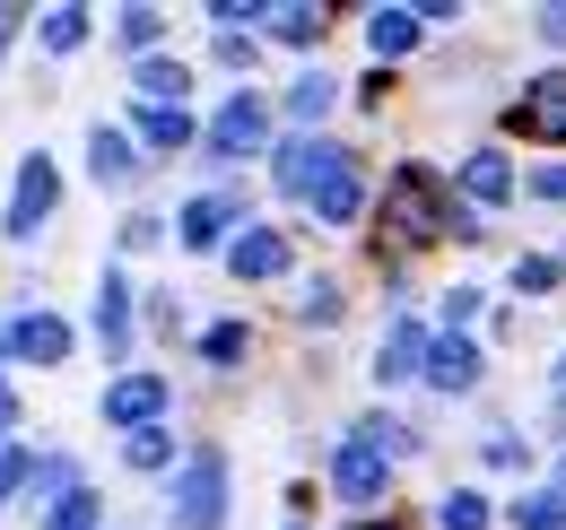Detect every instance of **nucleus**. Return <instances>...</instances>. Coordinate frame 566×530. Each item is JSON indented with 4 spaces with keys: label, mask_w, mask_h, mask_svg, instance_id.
Wrapping results in <instances>:
<instances>
[{
    "label": "nucleus",
    "mask_w": 566,
    "mask_h": 530,
    "mask_svg": "<svg viewBox=\"0 0 566 530\" xmlns=\"http://www.w3.org/2000/svg\"><path fill=\"white\" fill-rule=\"evenodd\" d=\"M140 139H148V148H192L201 131H192V114H184V105H148V114H140Z\"/></svg>",
    "instance_id": "19"
},
{
    "label": "nucleus",
    "mask_w": 566,
    "mask_h": 530,
    "mask_svg": "<svg viewBox=\"0 0 566 530\" xmlns=\"http://www.w3.org/2000/svg\"><path fill=\"white\" fill-rule=\"evenodd\" d=\"M462 192H471V200H505V192H514V166H505V148H480V157L462 166Z\"/></svg>",
    "instance_id": "17"
},
{
    "label": "nucleus",
    "mask_w": 566,
    "mask_h": 530,
    "mask_svg": "<svg viewBox=\"0 0 566 530\" xmlns=\"http://www.w3.org/2000/svg\"><path fill=\"white\" fill-rule=\"evenodd\" d=\"M505 123L523 139H549V148H566V70H549V78H532L514 105H505Z\"/></svg>",
    "instance_id": "4"
},
{
    "label": "nucleus",
    "mask_w": 566,
    "mask_h": 530,
    "mask_svg": "<svg viewBox=\"0 0 566 530\" xmlns=\"http://www.w3.org/2000/svg\"><path fill=\"white\" fill-rule=\"evenodd\" d=\"M541 35H558V44H566V0H558V9H541Z\"/></svg>",
    "instance_id": "34"
},
{
    "label": "nucleus",
    "mask_w": 566,
    "mask_h": 530,
    "mask_svg": "<svg viewBox=\"0 0 566 530\" xmlns=\"http://www.w3.org/2000/svg\"><path fill=\"white\" fill-rule=\"evenodd\" d=\"M0 357H18V365H27V357H35V365H62V357H71V322H62V314H18V322L0 331Z\"/></svg>",
    "instance_id": "6"
},
{
    "label": "nucleus",
    "mask_w": 566,
    "mask_h": 530,
    "mask_svg": "<svg viewBox=\"0 0 566 530\" xmlns=\"http://www.w3.org/2000/svg\"><path fill=\"white\" fill-rule=\"evenodd\" d=\"M357 530H392V522H357Z\"/></svg>",
    "instance_id": "38"
},
{
    "label": "nucleus",
    "mask_w": 566,
    "mask_h": 530,
    "mask_svg": "<svg viewBox=\"0 0 566 530\" xmlns=\"http://www.w3.org/2000/svg\"><path fill=\"white\" fill-rule=\"evenodd\" d=\"M157 409H166V383H157V374H123V383L105 392V426H140L148 435Z\"/></svg>",
    "instance_id": "9"
},
{
    "label": "nucleus",
    "mask_w": 566,
    "mask_h": 530,
    "mask_svg": "<svg viewBox=\"0 0 566 530\" xmlns=\"http://www.w3.org/2000/svg\"><path fill=\"white\" fill-rule=\"evenodd\" d=\"M235 218H244L235 200L201 192V200H192V209H184V244H192V253H210V244H227V226H235Z\"/></svg>",
    "instance_id": "15"
},
{
    "label": "nucleus",
    "mask_w": 566,
    "mask_h": 530,
    "mask_svg": "<svg viewBox=\"0 0 566 530\" xmlns=\"http://www.w3.org/2000/svg\"><path fill=\"white\" fill-rule=\"evenodd\" d=\"M262 131H271V105H262L253 87H235V96L210 114L201 148H210V157H253V148H262Z\"/></svg>",
    "instance_id": "3"
},
{
    "label": "nucleus",
    "mask_w": 566,
    "mask_h": 530,
    "mask_svg": "<svg viewBox=\"0 0 566 530\" xmlns=\"http://www.w3.org/2000/svg\"><path fill=\"white\" fill-rule=\"evenodd\" d=\"M558 409H566V365H558Z\"/></svg>",
    "instance_id": "37"
},
{
    "label": "nucleus",
    "mask_w": 566,
    "mask_h": 530,
    "mask_svg": "<svg viewBox=\"0 0 566 530\" xmlns=\"http://www.w3.org/2000/svg\"><path fill=\"white\" fill-rule=\"evenodd\" d=\"M44 530H96V496H87V487H78V496H62Z\"/></svg>",
    "instance_id": "28"
},
{
    "label": "nucleus",
    "mask_w": 566,
    "mask_h": 530,
    "mask_svg": "<svg viewBox=\"0 0 566 530\" xmlns=\"http://www.w3.org/2000/svg\"><path fill=\"white\" fill-rule=\"evenodd\" d=\"M227 269H235V278H280V269H287V235H271V226H244V235L227 244Z\"/></svg>",
    "instance_id": "11"
},
{
    "label": "nucleus",
    "mask_w": 566,
    "mask_h": 530,
    "mask_svg": "<svg viewBox=\"0 0 566 530\" xmlns=\"http://www.w3.org/2000/svg\"><path fill=\"white\" fill-rule=\"evenodd\" d=\"M296 314H305V322H340V287H332V278H314V287L296 296Z\"/></svg>",
    "instance_id": "27"
},
{
    "label": "nucleus",
    "mask_w": 566,
    "mask_h": 530,
    "mask_svg": "<svg viewBox=\"0 0 566 530\" xmlns=\"http://www.w3.org/2000/svg\"><path fill=\"white\" fill-rule=\"evenodd\" d=\"M332 166H340V148H332V139H287V148H280V192L314 200Z\"/></svg>",
    "instance_id": "7"
},
{
    "label": "nucleus",
    "mask_w": 566,
    "mask_h": 530,
    "mask_svg": "<svg viewBox=\"0 0 566 530\" xmlns=\"http://www.w3.org/2000/svg\"><path fill=\"white\" fill-rule=\"evenodd\" d=\"M9 426H18V400H9V383H0V435H9Z\"/></svg>",
    "instance_id": "35"
},
{
    "label": "nucleus",
    "mask_w": 566,
    "mask_h": 530,
    "mask_svg": "<svg viewBox=\"0 0 566 530\" xmlns=\"http://www.w3.org/2000/svg\"><path fill=\"white\" fill-rule=\"evenodd\" d=\"M384 218H392V235H401V244L480 235V218H462V209H453V192H444V174H436V166H401V174L384 183Z\"/></svg>",
    "instance_id": "1"
},
{
    "label": "nucleus",
    "mask_w": 566,
    "mask_h": 530,
    "mask_svg": "<svg viewBox=\"0 0 566 530\" xmlns=\"http://www.w3.org/2000/svg\"><path fill=\"white\" fill-rule=\"evenodd\" d=\"M427 348H436V339H427L419 322H392V331H384V357H375V374H384V383H401V374H427Z\"/></svg>",
    "instance_id": "14"
},
{
    "label": "nucleus",
    "mask_w": 566,
    "mask_h": 530,
    "mask_svg": "<svg viewBox=\"0 0 566 530\" xmlns=\"http://www.w3.org/2000/svg\"><path fill=\"white\" fill-rule=\"evenodd\" d=\"M532 192H541V200H558V209H566V166H541V174H532Z\"/></svg>",
    "instance_id": "33"
},
{
    "label": "nucleus",
    "mask_w": 566,
    "mask_h": 530,
    "mask_svg": "<svg viewBox=\"0 0 566 530\" xmlns=\"http://www.w3.org/2000/svg\"><path fill=\"white\" fill-rule=\"evenodd\" d=\"M87 166H96L105 183H132V174H140V148H132L123 131H96L87 139Z\"/></svg>",
    "instance_id": "18"
},
{
    "label": "nucleus",
    "mask_w": 566,
    "mask_h": 530,
    "mask_svg": "<svg viewBox=\"0 0 566 530\" xmlns=\"http://www.w3.org/2000/svg\"><path fill=\"white\" fill-rule=\"evenodd\" d=\"M157 26H166L157 9H132V18H123V35H132V44H157Z\"/></svg>",
    "instance_id": "32"
},
{
    "label": "nucleus",
    "mask_w": 566,
    "mask_h": 530,
    "mask_svg": "<svg viewBox=\"0 0 566 530\" xmlns=\"http://www.w3.org/2000/svg\"><path fill=\"white\" fill-rule=\"evenodd\" d=\"M166 453H175V444H166L157 426H148V435H132V469H166Z\"/></svg>",
    "instance_id": "31"
},
{
    "label": "nucleus",
    "mask_w": 566,
    "mask_h": 530,
    "mask_svg": "<svg viewBox=\"0 0 566 530\" xmlns=\"http://www.w3.org/2000/svg\"><path fill=\"white\" fill-rule=\"evenodd\" d=\"M218 522H227V462L201 444L175 478V530H218Z\"/></svg>",
    "instance_id": "2"
},
{
    "label": "nucleus",
    "mask_w": 566,
    "mask_h": 530,
    "mask_svg": "<svg viewBox=\"0 0 566 530\" xmlns=\"http://www.w3.org/2000/svg\"><path fill=\"white\" fill-rule=\"evenodd\" d=\"M436 513H444V530H489V505H480V496H444Z\"/></svg>",
    "instance_id": "30"
},
{
    "label": "nucleus",
    "mask_w": 566,
    "mask_h": 530,
    "mask_svg": "<svg viewBox=\"0 0 566 530\" xmlns=\"http://www.w3.org/2000/svg\"><path fill=\"white\" fill-rule=\"evenodd\" d=\"M53 200H62V174H53V157L35 148V157L18 166V200H9V235L27 244V235H35L44 218H53Z\"/></svg>",
    "instance_id": "5"
},
{
    "label": "nucleus",
    "mask_w": 566,
    "mask_h": 530,
    "mask_svg": "<svg viewBox=\"0 0 566 530\" xmlns=\"http://www.w3.org/2000/svg\"><path fill=\"white\" fill-rule=\"evenodd\" d=\"M340 496H357V505H366V496H384V435H366V426H357L349 444H340Z\"/></svg>",
    "instance_id": "8"
},
{
    "label": "nucleus",
    "mask_w": 566,
    "mask_h": 530,
    "mask_svg": "<svg viewBox=\"0 0 566 530\" xmlns=\"http://www.w3.org/2000/svg\"><path fill=\"white\" fill-rule=\"evenodd\" d=\"M271 35H280V44H314V35H323V9H305V0H271Z\"/></svg>",
    "instance_id": "20"
},
{
    "label": "nucleus",
    "mask_w": 566,
    "mask_h": 530,
    "mask_svg": "<svg viewBox=\"0 0 566 530\" xmlns=\"http://www.w3.org/2000/svg\"><path fill=\"white\" fill-rule=\"evenodd\" d=\"M357 200H366V174H357V157L340 148V166H332V174H323V192H314V218H323V226H349Z\"/></svg>",
    "instance_id": "13"
},
{
    "label": "nucleus",
    "mask_w": 566,
    "mask_h": 530,
    "mask_svg": "<svg viewBox=\"0 0 566 530\" xmlns=\"http://www.w3.org/2000/svg\"><path fill=\"white\" fill-rule=\"evenodd\" d=\"M9 26H18V9H0V53H9Z\"/></svg>",
    "instance_id": "36"
},
{
    "label": "nucleus",
    "mask_w": 566,
    "mask_h": 530,
    "mask_svg": "<svg viewBox=\"0 0 566 530\" xmlns=\"http://www.w3.org/2000/svg\"><path fill=\"white\" fill-rule=\"evenodd\" d=\"M27 478H35V453H18V444H0V505H9V496H18Z\"/></svg>",
    "instance_id": "29"
},
{
    "label": "nucleus",
    "mask_w": 566,
    "mask_h": 530,
    "mask_svg": "<svg viewBox=\"0 0 566 530\" xmlns=\"http://www.w3.org/2000/svg\"><path fill=\"white\" fill-rule=\"evenodd\" d=\"M427 383H436V392H471V383H480V348L462 331H444L427 348Z\"/></svg>",
    "instance_id": "10"
},
{
    "label": "nucleus",
    "mask_w": 566,
    "mask_h": 530,
    "mask_svg": "<svg viewBox=\"0 0 566 530\" xmlns=\"http://www.w3.org/2000/svg\"><path fill=\"white\" fill-rule=\"evenodd\" d=\"M44 44H53V53H78V44H87V18H78V9H53V18H44Z\"/></svg>",
    "instance_id": "25"
},
{
    "label": "nucleus",
    "mask_w": 566,
    "mask_h": 530,
    "mask_svg": "<svg viewBox=\"0 0 566 530\" xmlns=\"http://www.w3.org/2000/svg\"><path fill=\"white\" fill-rule=\"evenodd\" d=\"M558 496H566V469H558Z\"/></svg>",
    "instance_id": "39"
},
{
    "label": "nucleus",
    "mask_w": 566,
    "mask_h": 530,
    "mask_svg": "<svg viewBox=\"0 0 566 530\" xmlns=\"http://www.w3.org/2000/svg\"><path fill=\"white\" fill-rule=\"evenodd\" d=\"M96 339H105V357H123L132 348V278H96Z\"/></svg>",
    "instance_id": "12"
},
{
    "label": "nucleus",
    "mask_w": 566,
    "mask_h": 530,
    "mask_svg": "<svg viewBox=\"0 0 566 530\" xmlns=\"http://www.w3.org/2000/svg\"><path fill=\"white\" fill-rule=\"evenodd\" d=\"M184 87H192L184 62H140V96H148V105H184Z\"/></svg>",
    "instance_id": "22"
},
{
    "label": "nucleus",
    "mask_w": 566,
    "mask_h": 530,
    "mask_svg": "<svg viewBox=\"0 0 566 530\" xmlns=\"http://www.w3.org/2000/svg\"><path fill=\"white\" fill-rule=\"evenodd\" d=\"M558 253H532V262H523V269H514V287H523V296H549V287H558Z\"/></svg>",
    "instance_id": "26"
},
{
    "label": "nucleus",
    "mask_w": 566,
    "mask_h": 530,
    "mask_svg": "<svg viewBox=\"0 0 566 530\" xmlns=\"http://www.w3.org/2000/svg\"><path fill=\"white\" fill-rule=\"evenodd\" d=\"M366 44H375V62H401L419 44V9H375L366 18Z\"/></svg>",
    "instance_id": "16"
},
{
    "label": "nucleus",
    "mask_w": 566,
    "mask_h": 530,
    "mask_svg": "<svg viewBox=\"0 0 566 530\" xmlns=\"http://www.w3.org/2000/svg\"><path fill=\"white\" fill-rule=\"evenodd\" d=\"M201 357H210V365H235V357H244V322H210V331H201Z\"/></svg>",
    "instance_id": "24"
},
{
    "label": "nucleus",
    "mask_w": 566,
    "mask_h": 530,
    "mask_svg": "<svg viewBox=\"0 0 566 530\" xmlns=\"http://www.w3.org/2000/svg\"><path fill=\"white\" fill-rule=\"evenodd\" d=\"M332 96H340V87L314 70V78H296V87H287V114H296V123H323V114H332Z\"/></svg>",
    "instance_id": "21"
},
{
    "label": "nucleus",
    "mask_w": 566,
    "mask_h": 530,
    "mask_svg": "<svg viewBox=\"0 0 566 530\" xmlns=\"http://www.w3.org/2000/svg\"><path fill=\"white\" fill-rule=\"evenodd\" d=\"M514 530H566V496H514Z\"/></svg>",
    "instance_id": "23"
}]
</instances>
